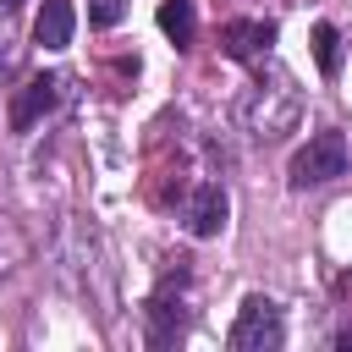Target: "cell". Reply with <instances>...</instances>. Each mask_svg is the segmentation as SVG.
Listing matches in <instances>:
<instances>
[{
	"label": "cell",
	"mask_w": 352,
	"mask_h": 352,
	"mask_svg": "<svg viewBox=\"0 0 352 352\" xmlns=\"http://www.w3.org/2000/svg\"><path fill=\"white\" fill-rule=\"evenodd\" d=\"M346 138L341 132H314L297 154H292V165H286V176H292V187H324V182H336V176H346Z\"/></svg>",
	"instance_id": "obj_1"
},
{
	"label": "cell",
	"mask_w": 352,
	"mask_h": 352,
	"mask_svg": "<svg viewBox=\"0 0 352 352\" xmlns=\"http://www.w3.org/2000/svg\"><path fill=\"white\" fill-rule=\"evenodd\" d=\"M231 352H275L280 341H286V324H280V308L264 297V292H253V297H242V308H236V324H231Z\"/></svg>",
	"instance_id": "obj_2"
},
{
	"label": "cell",
	"mask_w": 352,
	"mask_h": 352,
	"mask_svg": "<svg viewBox=\"0 0 352 352\" xmlns=\"http://www.w3.org/2000/svg\"><path fill=\"white\" fill-rule=\"evenodd\" d=\"M55 99H60V82L55 77H28L16 88V99H11V132H33L55 110Z\"/></svg>",
	"instance_id": "obj_3"
},
{
	"label": "cell",
	"mask_w": 352,
	"mask_h": 352,
	"mask_svg": "<svg viewBox=\"0 0 352 352\" xmlns=\"http://www.w3.org/2000/svg\"><path fill=\"white\" fill-rule=\"evenodd\" d=\"M270 44H275V22H258V16H248V22H226V28H220V50H226L231 60L270 55Z\"/></svg>",
	"instance_id": "obj_4"
},
{
	"label": "cell",
	"mask_w": 352,
	"mask_h": 352,
	"mask_svg": "<svg viewBox=\"0 0 352 352\" xmlns=\"http://www.w3.org/2000/svg\"><path fill=\"white\" fill-rule=\"evenodd\" d=\"M226 214H231L226 187H220V182H204V187L192 192V204H187V231H192V236H220V231H226Z\"/></svg>",
	"instance_id": "obj_5"
},
{
	"label": "cell",
	"mask_w": 352,
	"mask_h": 352,
	"mask_svg": "<svg viewBox=\"0 0 352 352\" xmlns=\"http://www.w3.org/2000/svg\"><path fill=\"white\" fill-rule=\"evenodd\" d=\"M72 28H77L72 0H44V11H38V22H33V44H38V50H66V44H72Z\"/></svg>",
	"instance_id": "obj_6"
},
{
	"label": "cell",
	"mask_w": 352,
	"mask_h": 352,
	"mask_svg": "<svg viewBox=\"0 0 352 352\" xmlns=\"http://www.w3.org/2000/svg\"><path fill=\"white\" fill-rule=\"evenodd\" d=\"M182 324H187V314H182V302H170V286L148 302V341L154 346H170L176 336H182Z\"/></svg>",
	"instance_id": "obj_7"
},
{
	"label": "cell",
	"mask_w": 352,
	"mask_h": 352,
	"mask_svg": "<svg viewBox=\"0 0 352 352\" xmlns=\"http://www.w3.org/2000/svg\"><path fill=\"white\" fill-rule=\"evenodd\" d=\"M160 33H165L176 50H187L192 33H198V11H192V0H165V6H160Z\"/></svg>",
	"instance_id": "obj_8"
},
{
	"label": "cell",
	"mask_w": 352,
	"mask_h": 352,
	"mask_svg": "<svg viewBox=\"0 0 352 352\" xmlns=\"http://www.w3.org/2000/svg\"><path fill=\"white\" fill-rule=\"evenodd\" d=\"M314 60H319V72H324V77H336V72H341V33H336L330 22H314Z\"/></svg>",
	"instance_id": "obj_9"
},
{
	"label": "cell",
	"mask_w": 352,
	"mask_h": 352,
	"mask_svg": "<svg viewBox=\"0 0 352 352\" xmlns=\"http://www.w3.org/2000/svg\"><path fill=\"white\" fill-rule=\"evenodd\" d=\"M126 16V0H88V22L94 28H116Z\"/></svg>",
	"instance_id": "obj_10"
},
{
	"label": "cell",
	"mask_w": 352,
	"mask_h": 352,
	"mask_svg": "<svg viewBox=\"0 0 352 352\" xmlns=\"http://www.w3.org/2000/svg\"><path fill=\"white\" fill-rule=\"evenodd\" d=\"M336 346H341V352H352V330H341V336H336Z\"/></svg>",
	"instance_id": "obj_11"
},
{
	"label": "cell",
	"mask_w": 352,
	"mask_h": 352,
	"mask_svg": "<svg viewBox=\"0 0 352 352\" xmlns=\"http://www.w3.org/2000/svg\"><path fill=\"white\" fill-rule=\"evenodd\" d=\"M0 6H22V0H0Z\"/></svg>",
	"instance_id": "obj_12"
}]
</instances>
